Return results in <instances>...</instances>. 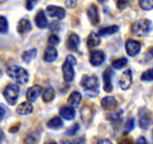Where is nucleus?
Masks as SVG:
<instances>
[{"label":"nucleus","mask_w":153,"mask_h":144,"mask_svg":"<svg viewBox=\"0 0 153 144\" xmlns=\"http://www.w3.org/2000/svg\"><path fill=\"white\" fill-rule=\"evenodd\" d=\"M80 84L89 97H95L99 95V79L95 75H83Z\"/></svg>","instance_id":"f257e3e1"},{"label":"nucleus","mask_w":153,"mask_h":144,"mask_svg":"<svg viewBox=\"0 0 153 144\" xmlns=\"http://www.w3.org/2000/svg\"><path fill=\"white\" fill-rule=\"evenodd\" d=\"M6 73L10 78L21 84H26L29 80V73L22 66L12 65L6 69Z\"/></svg>","instance_id":"f03ea898"},{"label":"nucleus","mask_w":153,"mask_h":144,"mask_svg":"<svg viewBox=\"0 0 153 144\" xmlns=\"http://www.w3.org/2000/svg\"><path fill=\"white\" fill-rule=\"evenodd\" d=\"M131 32L134 35L138 37H145L152 31L153 25L149 19H140L131 26Z\"/></svg>","instance_id":"7ed1b4c3"},{"label":"nucleus","mask_w":153,"mask_h":144,"mask_svg":"<svg viewBox=\"0 0 153 144\" xmlns=\"http://www.w3.org/2000/svg\"><path fill=\"white\" fill-rule=\"evenodd\" d=\"M20 93V88L16 84L10 83L7 84L4 90L3 96L6 100V101L11 106H14L16 103Z\"/></svg>","instance_id":"20e7f679"},{"label":"nucleus","mask_w":153,"mask_h":144,"mask_svg":"<svg viewBox=\"0 0 153 144\" xmlns=\"http://www.w3.org/2000/svg\"><path fill=\"white\" fill-rule=\"evenodd\" d=\"M113 74H114V71L111 66H107L102 73V78L104 83L103 88L105 91L107 93H111L113 90V85H112Z\"/></svg>","instance_id":"39448f33"},{"label":"nucleus","mask_w":153,"mask_h":144,"mask_svg":"<svg viewBox=\"0 0 153 144\" xmlns=\"http://www.w3.org/2000/svg\"><path fill=\"white\" fill-rule=\"evenodd\" d=\"M152 123L151 113L146 107H142L139 112V125L143 130H147Z\"/></svg>","instance_id":"423d86ee"},{"label":"nucleus","mask_w":153,"mask_h":144,"mask_svg":"<svg viewBox=\"0 0 153 144\" xmlns=\"http://www.w3.org/2000/svg\"><path fill=\"white\" fill-rule=\"evenodd\" d=\"M125 49L128 55L131 57H134L140 53L141 49V44L137 40L128 39L125 43Z\"/></svg>","instance_id":"0eeeda50"},{"label":"nucleus","mask_w":153,"mask_h":144,"mask_svg":"<svg viewBox=\"0 0 153 144\" xmlns=\"http://www.w3.org/2000/svg\"><path fill=\"white\" fill-rule=\"evenodd\" d=\"M105 60V54L100 50H94L89 55V62L94 66H100L104 63Z\"/></svg>","instance_id":"6e6552de"},{"label":"nucleus","mask_w":153,"mask_h":144,"mask_svg":"<svg viewBox=\"0 0 153 144\" xmlns=\"http://www.w3.org/2000/svg\"><path fill=\"white\" fill-rule=\"evenodd\" d=\"M100 106L105 111H114L118 107V101L114 96H105L100 101Z\"/></svg>","instance_id":"1a4fd4ad"},{"label":"nucleus","mask_w":153,"mask_h":144,"mask_svg":"<svg viewBox=\"0 0 153 144\" xmlns=\"http://www.w3.org/2000/svg\"><path fill=\"white\" fill-rule=\"evenodd\" d=\"M62 73H63V78L66 83H71L74 79L75 77V71L73 66L68 61H65L62 65Z\"/></svg>","instance_id":"9d476101"},{"label":"nucleus","mask_w":153,"mask_h":144,"mask_svg":"<svg viewBox=\"0 0 153 144\" xmlns=\"http://www.w3.org/2000/svg\"><path fill=\"white\" fill-rule=\"evenodd\" d=\"M132 83H133V73L130 69H127L123 72L122 77L119 80L121 89L123 90H127L130 88Z\"/></svg>","instance_id":"9b49d317"},{"label":"nucleus","mask_w":153,"mask_h":144,"mask_svg":"<svg viewBox=\"0 0 153 144\" xmlns=\"http://www.w3.org/2000/svg\"><path fill=\"white\" fill-rule=\"evenodd\" d=\"M87 16L90 23L96 26L100 23V14H99L98 7L94 4H91L88 5L87 9Z\"/></svg>","instance_id":"f8f14e48"},{"label":"nucleus","mask_w":153,"mask_h":144,"mask_svg":"<svg viewBox=\"0 0 153 144\" xmlns=\"http://www.w3.org/2000/svg\"><path fill=\"white\" fill-rule=\"evenodd\" d=\"M80 44V38L75 33H70L66 38V48L71 51H76Z\"/></svg>","instance_id":"ddd939ff"},{"label":"nucleus","mask_w":153,"mask_h":144,"mask_svg":"<svg viewBox=\"0 0 153 144\" xmlns=\"http://www.w3.org/2000/svg\"><path fill=\"white\" fill-rule=\"evenodd\" d=\"M46 11L50 17H56L59 20H63L66 17V12L65 9L60 6L49 5L46 9Z\"/></svg>","instance_id":"4468645a"},{"label":"nucleus","mask_w":153,"mask_h":144,"mask_svg":"<svg viewBox=\"0 0 153 144\" xmlns=\"http://www.w3.org/2000/svg\"><path fill=\"white\" fill-rule=\"evenodd\" d=\"M42 90H43V89L38 84H35L32 87L28 88L27 90V93H26V97H27V101H29V102L35 101L38 99V96H40Z\"/></svg>","instance_id":"2eb2a0df"},{"label":"nucleus","mask_w":153,"mask_h":144,"mask_svg":"<svg viewBox=\"0 0 153 144\" xmlns=\"http://www.w3.org/2000/svg\"><path fill=\"white\" fill-rule=\"evenodd\" d=\"M59 114L61 118H63L66 120H73L76 116V111L74 107L71 106H63L59 110Z\"/></svg>","instance_id":"dca6fc26"},{"label":"nucleus","mask_w":153,"mask_h":144,"mask_svg":"<svg viewBox=\"0 0 153 144\" xmlns=\"http://www.w3.org/2000/svg\"><path fill=\"white\" fill-rule=\"evenodd\" d=\"M34 22H35L36 26L40 29H44L49 26L48 19H47L45 13L43 10H39L37 12L36 16L34 17Z\"/></svg>","instance_id":"f3484780"},{"label":"nucleus","mask_w":153,"mask_h":144,"mask_svg":"<svg viewBox=\"0 0 153 144\" xmlns=\"http://www.w3.org/2000/svg\"><path fill=\"white\" fill-rule=\"evenodd\" d=\"M58 57V51L53 46H48L44 52V61L46 62H53Z\"/></svg>","instance_id":"a211bd4d"},{"label":"nucleus","mask_w":153,"mask_h":144,"mask_svg":"<svg viewBox=\"0 0 153 144\" xmlns=\"http://www.w3.org/2000/svg\"><path fill=\"white\" fill-rule=\"evenodd\" d=\"M32 24L27 19H21L17 24V32L20 34H25L32 30Z\"/></svg>","instance_id":"6ab92c4d"},{"label":"nucleus","mask_w":153,"mask_h":144,"mask_svg":"<svg viewBox=\"0 0 153 144\" xmlns=\"http://www.w3.org/2000/svg\"><path fill=\"white\" fill-rule=\"evenodd\" d=\"M40 140V131H33L27 134L23 139L22 144H38Z\"/></svg>","instance_id":"aec40b11"},{"label":"nucleus","mask_w":153,"mask_h":144,"mask_svg":"<svg viewBox=\"0 0 153 144\" xmlns=\"http://www.w3.org/2000/svg\"><path fill=\"white\" fill-rule=\"evenodd\" d=\"M81 101H82V95L80 92L75 90V91H72L69 96V97L67 98V103L69 106L75 108L79 106Z\"/></svg>","instance_id":"412c9836"},{"label":"nucleus","mask_w":153,"mask_h":144,"mask_svg":"<svg viewBox=\"0 0 153 144\" xmlns=\"http://www.w3.org/2000/svg\"><path fill=\"white\" fill-rule=\"evenodd\" d=\"M33 111V107L29 101H23L16 107V113L20 115H27L32 113Z\"/></svg>","instance_id":"4be33fe9"},{"label":"nucleus","mask_w":153,"mask_h":144,"mask_svg":"<svg viewBox=\"0 0 153 144\" xmlns=\"http://www.w3.org/2000/svg\"><path fill=\"white\" fill-rule=\"evenodd\" d=\"M55 97V90L51 85H48L44 89L43 95H42V99L44 102L49 103L51 102Z\"/></svg>","instance_id":"5701e85b"},{"label":"nucleus","mask_w":153,"mask_h":144,"mask_svg":"<svg viewBox=\"0 0 153 144\" xmlns=\"http://www.w3.org/2000/svg\"><path fill=\"white\" fill-rule=\"evenodd\" d=\"M119 30V27L117 26V25H111V26H107V27H104V28H101L98 31L99 36L100 37H106V36H109L111 34H114V33H117Z\"/></svg>","instance_id":"b1692460"},{"label":"nucleus","mask_w":153,"mask_h":144,"mask_svg":"<svg viewBox=\"0 0 153 144\" xmlns=\"http://www.w3.org/2000/svg\"><path fill=\"white\" fill-rule=\"evenodd\" d=\"M63 120L58 116H54L47 122V127L51 130H60V128L63 127Z\"/></svg>","instance_id":"393cba45"},{"label":"nucleus","mask_w":153,"mask_h":144,"mask_svg":"<svg viewBox=\"0 0 153 144\" xmlns=\"http://www.w3.org/2000/svg\"><path fill=\"white\" fill-rule=\"evenodd\" d=\"M37 54H38V50L35 48L29 50H26L22 54V61H24L26 64H28L33 61L34 58H36Z\"/></svg>","instance_id":"a878e982"},{"label":"nucleus","mask_w":153,"mask_h":144,"mask_svg":"<svg viewBox=\"0 0 153 144\" xmlns=\"http://www.w3.org/2000/svg\"><path fill=\"white\" fill-rule=\"evenodd\" d=\"M94 113L92 112V108L90 107L85 106L84 107H82L81 110V116H82V122L88 124L90 123L92 118H93Z\"/></svg>","instance_id":"bb28decb"},{"label":"nucleus","mask_w":153,"mask_h":144,"mask_svg":"<svg viewBox=\"0 0 153 144\" xmlns=\"http://www.w3.org/2000/svg\"><path fill=\"white\" fill-rule=\"evenodd\" d=\"M100 44V38L98 33L92 32L89 33L87 39V44L88 47H97Z\"/></svg>","instance_id":"cd10ccee"},{"label":"nucleus","mask_w":153,"mask_h":144,"mask_svg":"<svg viewBox=\"0 0 153 144\" xmlns=\"http://www.w3.org/2000/svg\"><path fill=\"white\" fill-rule=\"evenodd\" d=\"M60 144H86V139L84 137H74L62 140Z\"/></svg>","instance_id":"c85d7f7f"},{"label":"nucleus","mask_w":153,"mask_h":144,"mask_svg":"<svg viewBox=\"0 0 153 144\" xmlns=\"http://www.w3.org/2000/svg\"><path fill=\"white\" fill-rule=\"evenodd\" d=\"M127 64H128V59L126 57H121V58L116 59L112 61L111 66L115 69L120 70V69H123V67H125Z\"/></svg>","instance_id":"c756f323"},{"label":"nucleus","mask_w":153,"mask_h":144,"mask_svg":"<svg viewBox=\"0 0 153 144\" xmlns=\"http://www.w3.org/2000/svg\"><path fill=\"white\" fill-rule=\"evenodd\" d=\"M122 115H123V110L117 111V112H111L108 114L105 115V118L107 120L111 122H119L122 119Z\"/></svg>","instance_id":"7c9ffc66"},{"label":"nucleus","mask_w":153,"mask_h":144,"mask_svg":"<svg viewBox=\"0 0 153 144\" xmlns=\"http://www.w3.org/2000/svg\"><path fill=\"white\" fill-rule=\"evenodd\" d=\"M153 59V46L150 47L147 50V51L144 54L143 57L140 60V62L142 64H146L152 61Z\"/></svg>","instance_id":"2f4dec72"},{"label":"nucleus","mask_w":153,"mask_h":144,"mask_svg":"<svg viewBox=\"0 0 153 144\" xmlns=\"http://www.w3.org/2000/svg\"><path fill=\"white\" fill-rule=\"evenodd\" d=\"M134 119L131 118L129 119H128L124 124V130H123V134H128L131 132L134 129Z\"/></svg>","instance_id":"473e14b6"},{"label":"nucleus","mask_w":153,"mask_h":144,"mask_svg":"<svg viewBox=\"0 0 153 144\" xmlns=\"http://www.w3.org/2000/svg\"><path fill=\"white\" fill-rule=\"evenodd\" d=\"M139 5L144 10H151L153 9V0H140Z\"/></svg>","instance_id":"72a5a7b5"},{"label":"nucleus","mask_w":153,"mask_h":144,"mask_svg":"<svg viewBox=\"0 0 153 144\" xmlns=\"http://www.w3.org/2000/svg\"><path fill=\"white\" fill-rule=\"evenodd\" d=\"M9 30V22L5 16H0V32L1 33H6Z\"/></svg>","instance_id":"f704fd0d"},{"label":"nucleus","mask_w":153,"mask_h":144,"mask_svg":"<svg viewBox=\"0 0 153 144\" xmlns=\"http://www.w3.org/2000/svg\"><path fill=\"white\" fill-rule=\"evenodd\" d=\"M142 81H153V68L148 69L144 72L140 77Z\"/></svg>","instance_id":"c9c22d12"},{"label":"nucleus","mask_w":153,"mask_h":144,"mask_svg":"<svg viewBox=\"0 0 153 144\" xmlns=\"http://www.w3.org/2000/svg\"><path fill=\"white\" fill-rule=\"evenodd\" d=\"M48 43H49V46L55 47V45H57L60 43V39L56 34H50L48 37Z\"/></svg>","instance_id":"e433bc0d"},{"label":"nucleus","mask_w":153,"mask_h":144,"mask_svg":"<svg viewBox=\"0 0 153 144\" xmlns=\"http://www.w3.org/2000/svg\"><path fill=\"white\" fill-rule=\"evenodd\" d=\"M79 125L77 124V123H75V124H73L72 125H71V127L69 128L67 131H66L65 134L67 135V136H74V135H76L77 131H79Z\"/></svg>","instance_id":"4c0bfd02"},{"label":"nucleus","mask_w":153,"mask_h":144,"mask_svg":"<svg viewBox=\"0 0 153 144\" xmlns=\"http://www.w3.org/2000/svg\"><path fill=\"white\" fill-rule=\"evenodd\" d=\"M129 4V1H123V0H118L117 1L116 4H117V8L119 10H125L126 7Z\"/></svg>","instance_id":"58836bf2"},{"label":"nucleus","mask_w":153,"mask_h":144,"mask_svg":"<svg viewBox=\"0 0 153 144\" xmlns=\"http://www.w3.org/2000/svg\"><path fill=\"white\" fill-rule=\"evenodd\" d=\"M49 29L51 32H54V33H56V32H59L60 31V23L58 22H51L49 26Z\"/></svg>","instance_id":"ea45409f"},{"label":"nucleus","mask_w":153,"mask_h":144,"mask_svg":"<svg viewBox=\"0 0 153 144\" xmlns=\"http://www.w3.org/2000/svg\"><path fill=\"white\" fill-rule=\"evenodd\" d=\"M37 3H38V1H27V4H26L27 10L29 11L33 10V8L37 5Z\"/></svg>","instance_id":"a19ab883"},{"label":"nucleus","mask_w":153,"mask_h":144,"mask_svg":"<svg viewBox=\"0 0 153 144\" xmlns=\"http://www.w3.org/2000/svg\"><path fill=\"white\" fill-rule=\"evenodd\" d=\"M65 61H68L69 63H71L72 66H75L76 64V59L75 58V56L72 55H66V60H65Z\"/></svg>","instance_id":"79ce46f5"},{"label":"nucleus","mask_w":153,"mask_h":144,"mask_svg":"<svg viewBox=\"0 0 153 144\" xmlns=\"http://www.w3.org/2000/svg\"><path fill=\"white\" fill-rule=\"evenodd\" d=\"M77 4L76 1L72 0V1H65V6L68 9H74Z\"/></svg>","instance_id":"37998d69"},{"label":"nucleus","mask_w":153,"mask_h":144,"mask_svg":"<svg viewBox=\"0 0 153 144\" xmlns=\"http://www.w3.org/2000/svg\"><path fill=\"white\" fill-rule=\"evenodd\" d=\"M21 128V123H17V124H14L10 128V133H16Z\"/></svg>","instance_id":"c03bdc74"},{"label":"nucleus","mask_w":153,"mask_h":144,"mask_svg":"<svg viewBox=\"0 0 153 144\" xmlns=\"http://www.w3.org/2000/svg\"><path fill=\"white\" fill-rule=\"evenodd\" d=\"M118 144H134V143L131 138L126 137V138H123L122 140H120Z\"/></svg>","instance_id":"a18cd8bd"},{"label":"nucleus","mask_w":153,"mask_h":144,"mask_svg":"<svg viewBox=\"0 0 153 144\" xmlns=\"http://www.w3.org/2000/svg\"><path fill=\"white\" fill-rule=\"evenodd\" d=\"M136 144H149V143H148L147 140L144 137H140L139 138L137 139Z\"/></svg>","instance_id":"49530a36"},{"label":"nucleus","mask_w":153,"mask_h":144,"mask_svg":"<svg viewBox=\"0 0 153 144\" xmlns=\"http://www.w3.org/2000/svg\"><path fill=\"white\" fill-rule=\"evenodd\" d=\"M96 144H112V143L110 141L109 139H100L98 142L96 143Z\"/></svg>","instance_id":"de8ad7c7"},{"label":"nucleus","mask_w":153,"mask_h":144,"mask_svg":"<svg viewBox=\"0 0 153 144\" xmlns=\"http://www.w3.org/2000/svg\"><path fill=\"white\" fill-rule=\"evenodd\" d=\"M0 109H1V121L4 119V113H5V109H4V107L1 104V107H0Z\"/></svg>","instance_id":"09e8293b"},{"label":"nucleus","mask_w":153,"mask_h":144,"mask_svg":"<svg viewBox=\"0 0 153 144\" xmlns=\"http://www.w3.org/2000/svg\"><path fill=\"white\" fill-rule=\"evenodd\" d=\"M45 144H57V143L55 142V141H49V142H47Z\"/></svg>","instance_id":"8fccbe9b"},{"label":"nucleus","mask_w":153,"mask_h":144,"mask_svg":"<svg viewBox=\"0 0 153 144\" xmlns=\"http://www.w3.org/2000/svg\"><path fill=\"white\" fill-rule=\"evenodd\" d=\"M152 138H153V131H152Z\"/></svg>","instance_id":"3c124183"}]
</instances>
